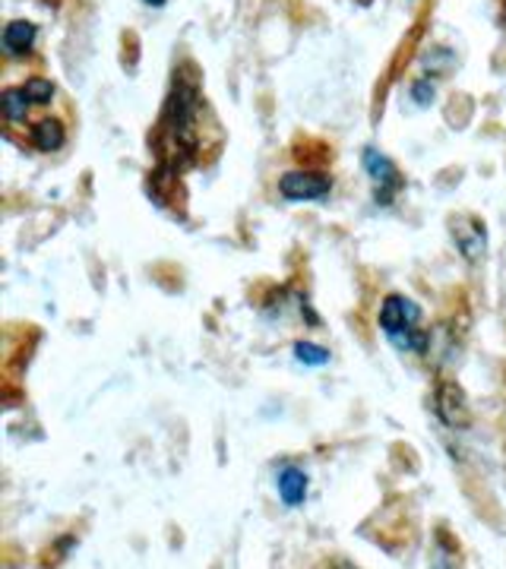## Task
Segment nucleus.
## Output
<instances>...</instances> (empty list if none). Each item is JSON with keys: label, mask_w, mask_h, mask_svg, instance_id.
<instances>
[{"label": "nucleus", "mask_w": 506, "mask_h": 569, "mask_svg": "<svg viewBox=\"0 0 506 569\" xmlns=\"http://www.w3.org/2000/svg\"><path fill=\"white\" fill-rule=\"evenodd\" d=\"M200 92L194 82H178L168 108H165L162 130H159V142H162L165 162L178 164V159H194L197 146H200Z\"/></svg>", "instance_id": "nucleus-1"}, {"label": "nucleus", "mask_w": 506, "mask_h": 569, "mask_svg": "<svg viewBox=\"0 0 506 569\" xmlns=\"http://www.w3.org/2000/svg\"><path fill=\"white\" fill-rule=\"evenodd\" d=\"M418 323H421V310L403 295H389L380 307V326L386 339L399 351H427V336L418 329Z\"/></svg>", "instance_id": "nucleus-2"}, {"label": "nucleus", "mask_w": 506, "mask_h": 569, "mask_svg": "<svg viewBox=\"0 0 506 569\" xmlns=\"http://www.w3.org/2000/svg\"><path fill=\"white\" fill-rule=\"evenodd\" d=\"M365 168H367V174L374 178V183H377V203H384V206L393 203V197L403 190V178H399L396 164L389 162L384 152H377L374 146H367Z\"/></svg>", "instance_id": "nucleus-3"}, {"label": "nucleus", "mask_w": 506, "mask_h": 569, "mask_svg": "<svg viewBox=\"0 0 506 569\" xmlns=\"http://www.w3.org/2000/svg\"><path fill=\"white\" fill-rule=\"evenodd\" d=\"M279 190H282L285 200L291 203H307V200H324L326 193L333 190V183L326 174H317V171H291V174H282L279 181Z\"/></svg>", "instance_id": "nucleus-4"}, {"label": "nucleus", "mask_w": 506, "mask_h": 569, "mask_svg": "<svg viewBox=\"0 0 506 569\" xmlns=\"http://www.w3.org/2000/svg\"><path fill=\"white\" fill-rule=\"evenodd\" d=\"M453 238H456V247L463 250V257L472 260V263H478L482 257H485V224L478 222V219H456L453 222Z\"/></svg>", "instance_id": "nucleus-5"}, {"label": "nucleus", "mask_w": 506, "mask_h": 569, "mask_svg": "<svg viewBox=\"0 0 506 569\" xmlns=\"http://www.w3.org/2000/svg\"><path fill=\"white\" fill-rule=\"evenodd\" d=\"M437 411L449 427H466L468 425V408L463 392L456 387H440L437 389Z\"/></svg>", "instance_id": "nucleus-6"}, {"label": "nucleus", "mask_w": 506, "mask_h": 569, "mask_svg": "<svg viewBox=\"0 0 506 569\" xmlns=\"http://www.w3.org/2000/svg\"><path fill=\"white\" fill-rule=\"evenodd\" d=\"M36 44V26L26 20H17L7 26V32H3V51L10 54V58H26V51Z\"/></svg>", "instance_id": "nucleus-7"}, {"label": "nucleus", "mask_w": 506, "mask_h": 569, "mask_svg": "<svg viewBox=\"0 0 506 569\" xmlns=\"http://www.w3.org/2000/svg\"><path fill=\"white\" fill-rule=\"evenodd\" d=\"M279 497H282L288 507L304 503V497H307V475H304L301 468L285 466L279 471Z\"/></svg>", "instance_id": "nucleus-8"}, {"label": "nucleus", "mask_w": 506, "mask_h": 569, "mask_svg": "<svg viewBox=\"0 0 506 569\" xmlns=\"http://www.w3.org/2000/svg\"><path fill=\"white\" fill-rule=\"evenodd\" d=\"M29 140L36 142V149H41V152H58L63 146V123L54 121V118H44L32 127Z\"/></svg>", "instance_id": "nucleus-9"}, {"label": "nucleus", "mask_w": 506, "mask_h": 569, "mask_svg": "<svg viewBox=\"0 0 506 569\" xmlns=\"http://www.w3.org/2000/svg\"><path fill=\"white\" fill-rule=\"evenodd\" d=\"M29 96H26V89H3V96H0V111H3V118L7 123H20L26 114H29Z\"/></svg>", "instance_id": "nucleus-10"}, {"label": "nucleus", "mask_w": 506, "mask_h": 569, "mask_svg": "<svg viewBox=\"0 0 506 569\" xmlns=\"http://www.w3.org/2000/svg\"><path fill=\"white\" fill-rule=\"evenodd\" d=\"M295 358H298L301 365H310V367H320L329 361L326 348L314 346V342H298V346H295Z\"/></svg>", "instance_id": "nucleus-11"}, {"label": "nucleus", "mask_w": 506, "mask_h": 569, "mask_svg": "<svg viewBox=\"0 0 506 569\" xmlns=\"http://www.w3.org/2000/svg\"><path fill=\"white\" fill-rule=\"evenodd\" d=\"M22 89H26V96H29V102L32 104L51 102V96H54V82L48 80H29Z\"/></svg>", "instance_id": "nucleus-12"}, {"label": "nucleus", "mask_w": 506, "mask_h": 569, "mask_svg": "<svg viewBox=\"0 0 506 569\" xmlns=\"http://www.w3.org/2000/svg\"><path fill=\"white\" fill-rule=\"evenodd\" d=\"M411 99H415L418 104H427L430 99H434V86H430L427 80H418L415 86H411Z\"/></svg>", "instance_id": "nucleus-13"}, {"label": "nucleus", "mask_w": 506, "mask_h": 569, "mask_svg": "<svg viewBox=\"0 0 506 569\" xmlns=\"http://www.w3.org/2000/svg\"><path fill=\"white\" fill-rule=\"evenodd\" d=\"M146 7H165V0H142Z\"/></svg>", "instance_id": "nucleus-14"}, {"label": "nucleus", "mask_w": 506, "mask_h": 569, "mask_svg": "<svg viewBox=\"0 0 506 569\" xmlns=\"http://www.w3.org/2000/svg\"><path fill=\"white\" fill-rule=\"evenodd\" d=\"M333 569H355L351 563H345V560H339V563H333Z\"/></svg>", "instance_id": "nucleus-15"}]
</instances>
